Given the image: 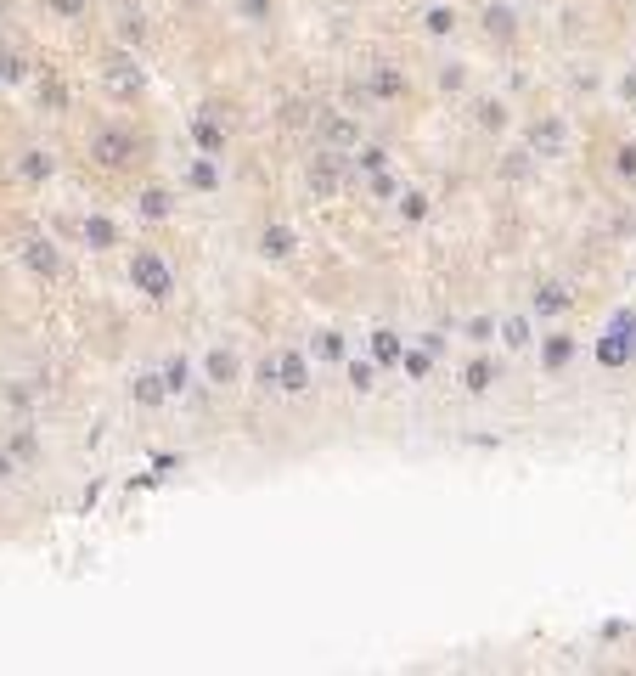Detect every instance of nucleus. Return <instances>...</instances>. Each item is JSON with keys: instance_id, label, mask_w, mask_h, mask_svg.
<instances>
[{"instance_id": "nucleus-6", "label": "nucleus", "mask_w": 636, "mask_h": 676, "mask_svg": "<svg viewBox=\"0 0 636 676\" xmlns=\"http://www.w3.org/2000/svg\"><path fill=\"white\" fill-rule=\"evenodd\" d=\"M563 141H569V130H563V119H541L535 130H529V147H535L541 158H563Z\"/></svg>"}, {"instance_id": "nucleus-33", "label": "nucleus", "mask_w": 636, "mask_h": 676, "mask_svg": "<svg viewBox=\"0 0 636 676\" xmlns=\"http://www.w3.org/2000/svg\"><path fill=\"white\" fill-rule=\"evenodd\" d=\"M46 6H51V12L62 17V23H79V17L91 12V0H46Z\"/></svg>"}, {"instance_id": "nucleus-3", "label": "nucleus", "mask_w": 636, "mask_h": 676, "mask_svg": "<svg viewBox=\"0 0 636 676\" xmlns=\"http://www.w3.org/2000/svg\"><path fill=\"white\" fill-rule=\"evenodd\" d=\"M136 153H141V141H136L130 130H119V124H102V130L91 136V158H96L102 169H130Z\"/></svg>"}, {"instance_id": "nucleus-4", "label": "nucleus", "mask_w": 636, "mask_h": 676, "mask_svg": "<svg viewBox=\"0 0 636 676\" xmlns=\"http://www.w3.org/2000/svg\"><path fill=\"white\" fill-rule=\"evenodd\" d=\"M360 91L367 96H377V102H400L411 91V79H406V68H394V62H377V68H367V79H360Z\"/></svg>"}, {"instance_id": "nucleus-10", "label": "nucleus", "mask_w": 636, "mask_h": 676, "mask_svg": "<svg viewBox=\"0 0 636 676\" xmlns=\"http://www.w3.org/2000/svg\"><path fill=\"white\" fill-rule=\"evenodd\" d=\"M569 305H575V293H569L563 282H541L535 299H529V310H535V316H563Z\"/></svg>"}, {"instance_id": "nucleus-37", "label": "nucleus", "mask_w": 636, "mask_h": 676, "mask_svg": "<svg viewBox=\"0 0 636 676\" xmlns=\"http://www.w3.org/2000/svg\"><path fill=\"white\" fill-rule=\"evenodd\" d=\"M468 84V68L462 62H451V68H439V91H462Z\"/></svg>"}, {"instance_id": "nucleus-41", "label": "nucleus", "mask_w": 636, "mask_h": 676, "mask_svg": "<svg viewBox=\"0 0 636 676\" xmlns=\"http://www.w3.org/2000/svg\"><path fill=\"white\" fill-rule=\"evenodd\" d=\"M260 384H265V389H277V361H270V355L260 361Z\"/></svg>"}, {"instance_id": "nucleus-42", "label": "nucleus", "mask_w": 636, "mask_h": 676, "mask_svg": "<svg viewBox=\"0 0 636 676\" xmlns=\"http://www.w3.org/2000/svg\"><path fill=\"white\" fill-rule=\"evenodd\" d=\"M12 474H17V462H12L6 451H0V479H12Z\"/></svg>"}, {"instance_id": "nucleus-23", "label": "nucleus", "mask_w": 636, "mask_h": 676, "mask_svg": "<svg viewBox=\"0 0 636 676\" xmlns=\"http://www.w3.org/2000/svg\"><path fill=\"white\" fill-rule=\"evenodd\" d=\"M484 29L490 40H513V6H484Z\"/></svg>"}, {"instance_id": "nucleus-22", "label": "nucleus", "mask_w": 636, "mask_h": 676, "mask_svg": "<svg viewBox=\"0 0 636 676\" xmlns=\"http://www.w3.org/2000/svg\"><path fill=\"white\" fill-rule=\"evenodd\" d=\"M169 209H175V198H169L163 186H146V192H141V215L146 220H169Z\"/></svg>"}, {"instance_id": "nucleus-5", "label": "nucleus", "mask_w": 636, "mask_h": 676, "mask_svg": "<svg viewBox=\"0 0 636 676\" xmlns=\"http://www.w3.org/2000/svg\"><path fill=\"white\" fill-rule=\"evenodd\" d=\"M270 361H277V389H282V395H305V389H310V367H305L299 350H277Z\"/></svg>"}, {"instance_id": "nucleus-18", "label": "nucleus", "mask_w": 636, "mask_h": 676, "mask_svg": "<svg viewBox=\"0 0 636 676\" xmlns=\"http://www.w3.org/2000/svg\"><path fill=\"white\" fill-rule=\"evenodd\" d=\"M130 395H136V406H163V400H169V389H163L158 372H141L136 384H130Z\"/></svg>"}, {"instance_id": "nucleus-24", "label": "nucleus", "mask_w": 636, "mask_h": 676, "mask_svg": "<svg viewBox=\"0 0 636 676\" xmlns=\"http://www.w3.org/2000/svg\"><path fill=\"white\" fill-rule=\"evenodd\" d=\"M349 389L355 395H372L377 389V361H349Z\"/></svg>"}, {"instance_id": "nucleus-29", "label": "nucleus", "mask_w": 636, "mask_h": 676, "mask_svg": "<svg viewBox=\"0 0 636 676\" xmlns=\"http://www.w3.org/2000/svg\"><path fill=\"white\" fill-rule=\"evenodd\" d=\"M270 12H277V0H237L243 23H270Z\"/></svg>"}, {"instance_id": "nucleus-17", "label": "nucleus", "mask_w": 636, "mask_h": 676, "mask_svg": "<svg viewBox=\"0 0 636 676\" xmlns=\"http://www.w3.org/2000/svg\"><path fill=\"white\" fill-rule=\"evenodd\" d=\"M192 136H198V147H203L208 158H220V153H225V130H220V124L208 119V113H198V119H192Z\"/></svg>"}, {"instance_id": "nucleus-25", "label": "nucleus", "mask_w": 636, "mask_h": 676, "mask_svg": "<svg viewBox=\"0 0 636 676\" xmlns=\"http://www.w3.org/2000/svg\"><path fill=\"white\" fill-rule=\"evenodd\" d=\"M473 113H479V130H507V102H490V96H484Z\"/></svg>"}, {"instance_id": "nucleus-26", "label": "nucleus", "mask_w": 636, "mask_h": 676, "mask_svg": "<svg viewBox=\"0 0 636 676\" xmlns=\"http://www.w3.org/2000/svg\"><path fill=\"white\" fill-rule=\"evenodd\" d=\"M501 344L507 350H524L529 344V316H507V322H501Z\"/></svg>"}, {"instance_id": "nucleus-20", "label": "nucleus", "mask_w": 636, "mask_h": 676, "mask_svg": "<svg viewBox=\"0 0 636 676\" xmlns=\"http://www.w3.org/2000/svg\"><path fill=\"white\" fill-rule=\"evenodd\" d=\"M163 389L169 395H181V389H192V361H186V355H169V361H163Z\"/></svg>"}, {"instance_id": "nucleus-15", "label": "nucleus", "mask_w": 636, "mask_h": 676, "mask_svg": "<svg viewBox=\"0 0 636 676\" xmlns=\"http://www.w3.org/2000/svg\"><path fill=\"white\" fill-rule=\"evenodd\" d=\"M400 355H406V344H400V333L377 327V333H372V361H377V367H400Z\"/></svg>"}, {"instance_id": "nucleus-11", "label": "nucleus", "mask_w": 636, "mask_h": 676, "mask_svg": "<svg viewBox=\"0 0 636 676\" xmlns=\"http://www.w3.org/2000/svg\"><path fill=\"white\" fill-rule=\"evenodd\" d=\"M84 231V248H96V254H108V248H119V226L108 220V215H91L79 226Z\"/></svg>"}, {"instance_id": "nucleus-7", "label": "nucleus", "mask_w": 636, "mask_h": 676, "mask_svg": "<svg viewBox=\"0 0 636 676\" xmlns=\"http://www.w3.org/2000/svg\"><path fill=\"white\" fill-rule=\"evenodd\" d=\"M293 248H299V237H293V226H265L260 231V254H265V260H293Z\"/></svg>"}, {"instance_id": "nucleus-35", "label": "nucleus", "mask_w": 636, "mask_h": 676, "mask_svg": "<svg viewBox=\"0 0 636 676\" xmlns=\"http://www.w3.org/2000/svg\"><path fill=\"white\" fill-rule=\"evenodd\" d=\"M428 215V198L422 192H400V220H422Z\"/></svg>"}, {"instance_id": "nucleus-38", "label": "nucleus", "mask_w": 636, "mask_h": 676, "mask_svg": "<svg viewBox=\"0 0 636 676\" xmlns=\"http://www.w3.org/2000/svg\"><path fill=\"white\" fill-rule=\"evenodd\" d=\"M40 102H46V108H57V113H62V108H68V91H62V84L51 79V84H40Z\"/></svg>"}, {"instance_id": "nucleus-40", "label": "nucleus", "mask_w": 636, "mask_h": 676, "mask_svg": "<svg viewBox=\"0 0 636 676\" xmlns=\"http://www.w3.org/2000/svg\"><path fill=\"white\" fill-rule=\"evenodd\" d=\"M614 169H620L625 181H636V147H620V164H614Z\"/></svg>"}, {"instance_id": "nucleus-13", "label": "nucleus", "mask_w": 636, "mask_h": 676, "mask_svg": "<svg viewBox=\"0 0 636 676\" xmlns=\"http://www.w3.org/2000/svg\"><path fill=\"white\" fill-rule=\"evenodd\" d=\"M569 361H575V338H569V333H552V338L541 344V367H546V372H563Z\"/></svg>"}, {"instance_id": "nucleus-34", "label": "nucleus", "mask_w": 636, "mask_h": 676, "mask_svg": "<svg viewBox=\"0 0 636 676\" xmlns=\"http://www.w3.org/2000/svg\"><path fill=\"white\" fill-rule=\"evenodd\" d=\"M0 79H6V84H17V79H23V57H17L12 46H0Z\"/></svg>"}, {"instance_id": "nucleus-12", "label": "nucleus", "mask_w": 636, "mask_h": 676, "mask_svg": "<svg viewBox=\"0 0 636 676\" xmlns=\"http://www.w3.org/2000/svg\"><path fill=\"white\" fill-rule=\"evenodd\" d=\"M203 367H208V384H220V389H225V384H237V355H231L225 344L208 350V355H203Z\"/></svg>"}, {"instance_id": "nucleus-30", "label": "nucleus", "mask_w": 636, "mask_h": 676, "mask_svg": "<svg viewBox=\"0 0 636 676\" xmlns=\"http://www.w3.org/2000/svg\"><path fill=\"white\" fill-rule=\"evenodd\" d=\"M422 23H428V34H451V29H456V6H428Z\"/></svg>"}, {"instance_id": "nucleus-27", "label": "nucleus", "mask_w": 636, "mask_h": 676, "mask_svg": "<svg viewBox=\"0 0 636 676\" xmlns=\"http://www.w3.org/2000/svg\"><path fill=\"white\" fill-rule=\"evenodd\" d=\"M192 186H198V192H215V186H220V169H215V158H208V153L192 164Z\"/></svg>"}, {"instance_id": "nucleus-36", "label": "nucleus", "mask_w": 636, "mask_h": 676, "mask_svg": "<svg viewBox=\"0 0 636 676\" xmlns=\"http://www.w3.org/2000/svg\"><path fill=\"white\" fill-rule=\"evenodd\" d=\"M355 164L372 175V169H384V164H389V153H384V147H360V153H355Z\"/></svg>"}, {"instance_id": "nucleus-28", "label": "nucleus", "mask_w": 636, "mask_h": 676, "mask_svg": "<svg viewBox=\"0 0 636 676\" xmlns=\"http://www.w3.org/2000/svg\"><path fill=\"white\" fill-rule=\"evenodd\" d=\"M315 355H322V361H344V333H315Z\"/></svg>"}, {"instance_id": "nucleus-39", "label": "nucleus", "mask_w": 636, "mask_h": 676, "mask_svg": "<svg viewBox=\"0 0 636 676\" xmlns=\"http://www.w3.org/2000/svg\"><path fill=\"white\" fill-rule=\"evenodd\" d=\"M490 333H496V322H490V316H479V322H468V338H473V344H490Z\"/></svg>"}, {"instance_id": "nucleus-14", "label": "nucleus", "mask_w": 636, "mask_h": 676, "mask_svg": "<svg viewBox=\"0 0 636 676\" xmlns=\"http://www.w3.org/2000/svg\"><path fill=\"white\" fill-rule=\"evenodd\" d=\"M462 384H468V395H490L496 389V361L490 355H473L468 372H462Z\"/></svg>"}, {"instance_id": "nucleus-1", "label": "nucleus", "mask_w": 636, "mask_h": 676, "mask_svg": "<svg viewBox=\"0 0 636 676\" xmlns=\"http://www.w3.org/2000/svg\"><path fill=\"white\" fill-rule=\"evenodd\" d=\"M130 288L146 293L153 305H163L169 293H175V271H169V260L158 248H136V260H130Z\"/></svg>"}, {"instance_id": "nucleus-31", "label": "nucleus", "mask_w": 636, "mask_h": 676, "mask_svg": "<svg viewBox=\"0 0 636 676\" xmlns=\"http://www.w3.org/2000/svg\"><path fill=\"white\" fill-rule=\"evenodd\" d=\"M23 175H29V181H51V153H40V147H34V153H23Z\"/></svg>"}, {"instance_id": "nucleus-8", "label": "nucleus", "mask_w": 636, "mask_h": 676, "mask_svg": "<svg viewBox=\"0 0 636 676\" xmlns=\"http://www.w3.org/2000/svg\"><path fill=\"white\" fill-rule=\"evenodd\" d=\"M310 192L315 198H332L338 192V153H315L310 158Z\"/></svg>"}, {"instance_id": "nucleus-2", "label": "nucleus", "mask_w": 636, "mask_h": 676, "mask_svg": "<svg viewBox=\"0 0 636 676\" xmlns=\"http://www.w3.org/2000/svg\"><path fill=\"white\" fill-rule=\"evenodd\" d=\"M591 355H597V367H608V372L631 367V361H636V316H614L608 333L591 344Z\"/></svg>"}, {"instance_id": "nucleus-16", "label": "nucleus", "mask_w": 636, "mask_h": 676, "mask_svg": "<svg viewBox=\"0 0 636 676\" xmlns=\"http://www.w3.org/2000/svg\"><path fill=\"white\" fill-rule=\"evenodd\" d=\"M322 141H327V147H355V141H360L355 119H344V113H327V119H322Z\"/></svg>"}, {"instance_id": "nucleus-9", "label": "nucleus", "mask_w": 636, "mask_h": 676, "mask_svg": "<svg viewBox=\"0 0 636 676\" xmlns=\"http://www.w3.org/2000/svg\"><path fill=\"white\" fill-rule=\"evenodd\" d=\"M23 260H29V271H34V277H46V282H51L57 271H62V260H57V248H51L46 237H29V243H23Z\"/></svg>"}, {"instance_id": "nucleus-43", "label": "nucleus", "mask_w": 636, "mask_h": 676, "mask_svg": "<svg viewBox=\"0 0 636 676\" xmlns=\"http://www.w3.org/2000/svg\"><path fill=\"white\" fill-rule=\"evenodd\" d=\"M0 169H6V164H0Z\"/></svg>"}, {"instance_id": "nucleus-32", "label": "nucleus", "mask_w": 636, "mask_h": 676, "mask_svg": "<svg viewBox=\"0 0 636 676\" xmlns=\"http://www.w3.org/2000/svg\"><path fill=\"white\" fill-rule=\"evenodd\" d=\"M400 367H406V378H428L434 355H428V350H406V355H400Z\"/></svg>"}, {"instance_id": "nucleus-19", "label": "nucleus", "mask_w": 636, "mask_h": 676, "mask_svg": "<svg viewBox=\"0 0 636 676\" xmlns=\"http://www.w3.org/2000/svg\"><path fill=\"white\" fill-rule=\"evenodd\" d=\"M119 40L124 46H141L146 40V12L141 6H119Z\"/></svg>"}, {"instance_id": "nucleus-21", "label": "nucleus", "mask_w": 636, "mask_h": 676, "mask_svg": "<svg viewBox=\"0 0 636 676\" xmlns=\"http://www.w3.org/2000/svg\"><path fill=\"white\" fill-rule=\"evenodd\" d=\"M108 84H113V96H136L141 91V68H130V62H108Z\"/></svg>"}]
</instances>
